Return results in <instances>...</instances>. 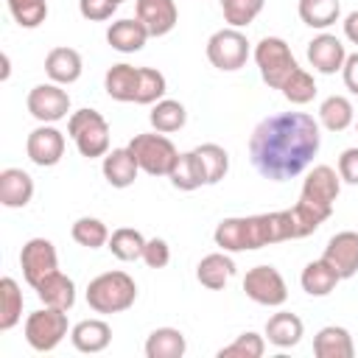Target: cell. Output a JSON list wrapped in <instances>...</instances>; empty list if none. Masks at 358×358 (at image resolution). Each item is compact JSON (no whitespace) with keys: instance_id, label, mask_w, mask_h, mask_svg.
Here are the masks:
<instances>
[{"instance_id":"obj_22","label":"cell","mask_w":358,"mask_h":358,"mask_svg":"<svg viewBox=\"0 0 358 358\" xmlns=\"http://www.w3.org/2000/svg\"><path fill=\"white\" fill-rule=\"evenodd\" d=\"M137 78H140V67H131L126 62L120 64H112L103 76V90L112 101H120V103H134L137 98Z\"/></svg>"},{"instance_id":"obj_36","label":"cell","mask_w":358,"mask_h":358,"mask_svg":"<svg viewBox=\"0 0 358 358\" xmlns=\"http://www.w3.org/2000/svg\"><path fill=\"white\" fill-rule=\"evenodd\" d=\"M70 235H73V241H76L78 246H84V249H101V246L109 243V229H106V224H103L101 218H92V215L76 218L73 227H70Z\"/></svg>"},{"instance_id":"obj_28","label":"cell","mask_w":358,"mask_h":358,"mask_svg":"<svg viewBox=\"0 0 358 358\" xmlns=\"http://www.w3.org/2000/svg\"><path fill=\"white\" fill-rule=\"evenodd\" d=\"M185 350V333L176 327H157L145 338V358H182Z\"/></svg>"},{"instance_id":"obj_19","label":"cell","mask_w":358,"mask_h":358,"mask_svg":"<svg viewBox=\"0 0 358 358\" xmlns=\"http://www.w3.org/2000/svg\"><path fill=\"white\" fill-rule=\"evenodd\" d=\"M81 70H84V64H81V56H78V50H73V48H53V50H48V56H45V73H48V78L53 81V84H76L78 78H81Z\"/></svg>"},{"instance_id":"obj_41","label":"cell","mask_w":358,"mask_h":358,"mask_svg":"<svg viewBox=\"0 0 358 358\" xmlns=\"http://www.w3.org/2000/svg\"><path fill=\"white\" fill-rule=\"evenodd\" d=\"M263 352H266V338L260 333H255V330H246L232 344L221 347L218 358H260Z\"/></svg>"},{"instance_id":"obj_26","label":"cell","mask_w":358,"mask_h":358,"mask_svg":"<svg viewBox=\"0 0 358 358\" xmlns=\"http://www.w3.org/2000/svg\"><path fill=\"white\" fill-rule=\"evenodd\" d=\"M341 282V277L336 274V268L327 263V260H310L302 274H299V285L308 296H327L336 291V285Z\"/></svg>"},{"instance_id":"obj_1","label":"cell","mask_w":358,"mask_h":358,"mask_svg":"<svg viewBox=\"0 0 358 358\" xmlns=\"http://www.w3.org/2000/svg\"><path fill=\"white\" fill-rule=\"evenodd\" d=\"M319 120L308 112H277L263 117L249 137V159L268 182L299 176L319 154Z\"/></svg>"},{"instance_id":"obj_40","label":"cell","mask_w":358,"mask_h":358,"mask_svg":"<svg viewBox=\"0 0 358 358\" xmlns=\"http://www.w3.org/2000/svg\"><path fill=\"white\" fill-rule=\"evenodd\" d=\"M8 14L20 28H36L48 17V3L45 0H6Z\"/></svg>"},{"instance_id":"obj_46","label":"cell","mask_w":358,"mask_h":358,"mask_svg":"<svg viewBox=\"0 0 358 358\" xmlns=\"http://www.w3.org/2000/svg\"><path fill=\"white\" fill-rule=\"evenodd\" d=\"M344 36H347L352 45H358V11H350V14L344 17Z\"/></svg>"},{"instance_id":"obj_35","label":"cell","mask_w":358,"mask_h":358,"mask_svg":"<svg viewBox=\"0 0 358 358\" xmlns=\"http://www.w3.org/2000/svg\"><path fill=\"white\" fill-rule=\"evenodd\" d=\"M193 151H196L199 159H201L207 185H218V182L227 176V171H229V154H227V148L218 145V143H201V145H196Z\"/></svg>"},{"instance_id":"obj_16","label":"cell","mask_w":358,"mask_h":358,"mask_svg":"<svg viewBox=\"0 0 358 358\" xmlns=\"http://www.w3.org/2000/svg\"><path fill=\"white\" fill-rule=\"evenodd\" d=\"M134 11H137V20L148 28L151 36L171 34L176 20H179V11H176L173 0H134Z\"/></svg>"},{"instance_id":"obj_39","label":"cell","mask_w":358,"mask_h":358,"mask_svg":"<svg viewBox=\"0 0 358 358\" xmlns=\"http://www.w3.org/2000/svg\"><path fill=\"white\" fill-rule=\"evenodd\" d=\"M165 90H168L165 76H162L157 67H140V78H137V98H134V103L154 106L157 101H162Z\"/></svg>"},{"instance_id":"obj_45","label":"cell","mask_w":358,"mask_h":358,"mask_svg":"<svg viewBox=\"0 0 358 358\" xmlns=\"http://www.w3.org/2000/svg\"><path fill=\"white\" fill-rule=\"evenodd\" d=\"M341 78H344V87L352 95H358V53H350L347 56V62L341 67Z\"/></svg>"},{"instance_id":"obj_38","label":"cell","mask_w":358,"mask_h":358,"mask_svg":"<svg viewBox=\"0 0 358 358\" xmlns=\"http://www.w3.org/2000/svg\"><path fill=\"white\" fill-rule=\"evenodd\" d=\"M266 0H221V14L229 28H246L257 20Z\"/></svg>"},{"instance_id":"obj_37","label":"cell","mask_w":358,"mask_h":358,"mask_svg":"<svg viewBox=\"0 0 358 358\" xmlns=\"http://www.w3.org/2000/svg\"><path fill=\"white\" fill-rule=\"evenodd\" d=\"M280 92H282V98H285L288 103L305 106V103H310V101L316 98V81H313V76H310L305 67H296V70L282 81Z\"/></svg>"},{"instance_id":"obj_2","label":"cell","mask_w":358,"mask_h":358,"mask_svg":"<svg viewBox=\"0 0 358 358\" xmlns=\"http://www.w3.org/2000/svg\"><path fill=\"white\" fill-rule=\"evenodd\" d=\"M296 238H305V232L294 215V207L260 215H232L218 221L213 232V241L215 246H221V252H252Z\"/></svg>"},{"instance_id":"obj_12","label":"cell","mask_w":358,"mask_h":358,"mask_svg":"<svg viewBox=\"0 0 358 358\" xmlns=\"http://www.w3.org/2000/svg\"><path fill=\"white\" fill-rule=\"evenodd\" d=\"M25 154L34 165L53 168L64 157V134L53 123H39L25 140Z\"/></svg>"},{"instance_id":"obj_13","label":"cell","mask_w":358,"mask_h":358,"mask_svg":"<svg viewBox=\"0 0 358 358\" xmlns=\"http://www.w3.org/2000/svg\"><path fill=\"white\" fill-rule=\"evenodd\" d=\"M338 193H341V176H338V171L330 168V165H316V168H310L308 176L302 179L299 199L333 210Z\"/></svg>"},{"instance_id":"obj_21","label":"cell","mask_w":358,"mask_h":358,"mask_svg":"<svg viewBox=\"0 0 358 358\" xmlns=\"http://www.w3.org/2000/svg\"><path fill=\"white\" fill-rule=\"evenodd\" d=\"M70 341L78 352H103L112 341V327L103 319H84L78 324H73L70 330Z\"/></svg>"},{"instance_id":"obj_34","label":"cell","mask_w":358,"mask_h":358,"mask_svg":"<svg viewBox=\"0 0 358 358\" xmlns=\"http://www.w3.org/2000/svg\"><path fill=\"white\" fill-rule=\"evenodd\" d=\"M22 319V291L14 277L0 280V330H11Z\"/></svg>"},{"instance_id":"obj_6","label":"cell","mask_w":358,"mask_h":358,"mask_svg":"<svg viewBox=\"0 0 358 358\" xmlns=\"http://www.w3.org/2000/svg\"><path fill=\"white\" fill-rule=\"evenodd\" d=\"M252 56H255V64L260 70V78L271 90H280L282 81L299 67L296 59H294V53H291V48H288V42L280 39V36H263L255 45Z\"/></svg>"},{"instance_id":"obj_5","label":"cell","mask_w":358,"mask_h":358,"mask_svg":"<svg viewBox=\"0 0 358 358\" xmlns=\"http://www.w3.org/2000/svg\"><path fill=\"white\" fill-rule=\"evenodd\" d=\"M129 151L134 154L137 165L148 176H168L179 151L176 145L162 134V131H148V134H134L129 140Z\"/></svg>"},{"instance_id":"obj_27","label":"cell","mask_w":358,"mask_h":358,"mask_svg":"<svg viewBox=\"0 0 358 358\" xmlns=\"http://www.w3.org/2000/svg\"><path fill=\"white\" fill-rule=\"evenodd\" d=\"M302 333H305L302 319L288 310H280V313L268 316V322H266V338H268V344H274L280 350L296 347L302 341Z\"/></svg>"},{"instance_id":"obj_29","label":"cell","mask_w":358,"mask_h":358,"mask_svg":"<svg viewBox=\"0 0 358 358\" xmlns=\"http://www.w3.org/2000/svg\"><path fill=\"white\" fill-rule=\"evenodd\" d=\"M171 185L176 190H196L201 185H207V176H204V168H201V159L196 151H182L168 173Z\"/></svg>"},{"instance_id":"obj_10","label":"cell","mask_w":358,"mask_h":358,"mask_svg":"<svg viewBox=\"0 0 358 358\" xmlns=\"http://www.w3.org/2000/svg\"><path fill=\"white\" fill-rule=\"evenodd\" d=\"M20 268L22 277L31 288H36L45 277H50L53 271H59V255L56 246L48 238H31L22 243L20 249Z\"/></svg>"},{"instance_id":"obj_31","label":"cell","mask_w":358,"mask_h":358,"mask_svg":"<svg viewBox=\"0 0 358 358\" xmlns=\"http://www.w3.org/2000/svg\"><path fill=\"white\" fill-rule=\"evenodd\" d=\"M296 11H299V20L308 28L324 31L341 17V3L338 0H299Z\"/></svg>"},{"instance_id":"obj_4","label":"cell","mask_w":358,"mask_h":358,"mask_svg":"<svg viewBox=\"0 0 358 358\" xmlns=\"http://www.w3.org/2000/svg\"><path fill=\"white\" fill-rule=\"evenodd\" d=\"M67 134L76 143L78 154L87 159L106 157L109 151V123L95 109H78L67 117Z\"/></svg>"},{"instance_id":"obj_47","label":"cell","mask_w":358,"mask_h":358,"mask_svg":"<svg viewBox=\"0 0 358 358\" xmlns=\"http://www.w3.org/2000/svg\"><path fill=\"white\" fill-rule=\"evenodd\" d=\"M8 78V53H3V81Z\"/></svg>"},{"instance_id":"obj_9","label":"cell","mask_w":358,"mask_h":358,"mask_svg":"<svg viewBox=\"0 0 358 358\" xmlns=\"http://www.w3.org/2000/svg\"><path fill=\"white\" fill-rule=\"evenodd\" d=\"M243 291L252 302L266 305V308H280L288 299V285L282 280V274L274 266H255L246 271L243 277Z\"/></svg>"},{"instance_id":"obj_8","label":"cell","mask_w":358,"mask_h":358,"mask_svg":"<svg viewBox=\"0 0 358 358\" xmlns=\"http://www.w3.org/2000/svg\"><path fill=\"white\" fill-rule=\"evenodd\" d=\"M252 56L249 39L241 28H221L207 39V59L221 73H235Z\"/></svg>"},{"instance_id":"obj_3","label":"cell","mask_w":358,"mask_h":358,"mask_svg":"<svg viewBox=\"0 0 358 358\" xmlns=\"http://www.w3.org/2000/svg\"><path fill=\"white\" fill-rule=\"evenodd\" d=\"M137 299V282L126 271H103L87 285V305L95 313H123Z\"/></svg>"},{"instance_id":"obj_44","label":"cell","mask_w":358,"mask_h":358,"mask_svg":"<svg viewBox=\"0 0 358 358\" xmlns=\"http://www.w3.org/2000/svg\"><path fill=\"white\" fill-rule=\"evenodd\" d=\"M338 176L347 185H358V148H344L338 157Z\"/></svg>"},{"instance_id":"obj_32","label":"cell","mask_w":358,"mask_h":358,"mask_svg":"<svg viewBox=\"0 0 358 358\" xmlns=\"http://www.w3.org/2000/svg\"><path fill=\"white\" fill-rule=\"evenodd\" d=\"M148 120H151L154 131L173 134V131H179V129L187 123V109H185L179 101H173V98H162V101H157V103L151 106Z\"/></svg>"},{"instance_id":"obj_14","label":"cell","mask_w":358,"mask_h":358,"mask_svg":"<svg viewBox=\"0 0 358 358\" xmlns=\"http://www.w3.org/2000/svg\"><path fill=\"white\" fill-rule=\"evenodd\" d=\"M308 62H310V67H313L316 73L333 76V73H338V70L344 67V62H347V48H344V42H341L338 36H333V34H319V36H313V39L308 42Z\"/></svg>"},{"instance_id":"obj_42","label":"cell","mask_w":358,"mask_h":358,"mask_svg":"<svg viewBox=\"0 0 358 358\" xmlns=\"http://www.w3.org/2000/svg\"><path fill=\"white\" fill-rule=\"evenodd\" d=\"M143 263H145L148 268H165V266L171 263V246H168V241H162V238L145 241Z\"/></svg>"},{"instance_id":"obj_18","label":"cell","mask_w":358,"mask_h":358,"mask_svg":"<svg viewBox=\"0 0 358 358\" xmlns=\"http://www.w3.org/2000/svg\"><path fill=\"white\" fill-rule=\"evenodd\" d=\"M34 199V179L22 168L0 171V204L8 210H20Z\"/></svg>"},{"instance_id":"obj_24","label":"cell","mask_w":358,"mask_h":358,"mask_svg":"<svg viewBox=\"0 0 358 358\" xmlns=\"http://www.w3.org/2000/svg\"><path fill=\"white\" fill-rule=\"evenodd\" d=\"M313 352L319 358H352L355 344H352V336L347 327L327 324L313 336Z\"/></svg>"},{"instance_id":"obj_17","label":"cell","mask_w":358,"mask_h":358,"mask_svg":"<svg viewBox=\"0 0 358 358\" xmlns=\"http://www.w3.org/2000/svg\"><path fill=\"white\" fill-rule=\"evenodd\" d=\"M148 28L134 17H126V20H117V22H112L109 28H106V42H109V48L112 50H117V53H137V50H143L145 48V42H148Z\"/></svg>"},{"instance_id":"obj_48","label":"cell","mask_w":358,"mask_h":358,"mask_svg":"<svg viewBox=\"0 0 358 358\" xmlns=\"http://www.w3.org/2000/svg\"><path fill=\"white\" fill-rule=\"evenodd\" d=\"M115 3H117V6H120V3H123V0H115Z\"/></svg>"},{"instance_id":"obj_43","label":"cell","mask_w":358,"mask_h":358,"mask_svg":"<svg viewBox=\"0 0 358 358\" xmlns=\"http://www.w3.org/2000/svg\"><path fill=\"white\" fill-rule=\"evenodd\" d=\"M78 11L90 22H103L117 11V3L115 0H78Z\"/></svg>"},{"instance_id":"obj_7","label":"cell","mask_w":358,"mask_h":358,"mask_svg":"<svg viewBox=\"0 0 358 358\" xmlns=\"http://www.w3.org/2000/svg\"><path fill=\"white\" fill-rule=\"evenodd\" d=\"M67 336V310L59 308H39L31 310L25 319V341L31 350L36 352H50L62 344V338Z\"/></svg>"},{"instance_id":"obj_11","label":"cell","mask_w":358,"mask_h":358,"mask_svg":"<svg viewBox=\"0 0 358 358\" xmlns=\"http://www.w3.org/2000/svg\"><path fill=\"white\" fill-rule=\"evenodd\" d=\"M25 106H28L31 117H36L39 123H59L70 112V95H67V90H62V84L48 81V84H36L28 92Z\"/></svg>"},{"instance_id":"obj_33","label":"cell","mask_w":358,"mask_h":358,"mask_svg":"<svg viewBox=\"0 0 358 358\" xmlns=\"http://www.w3.org/2000/svg\"><path fill=\"white\" fill-rule=\"evenodd\" d=\"M109 252L123 260V263H131V260H143V249H145V238L140 229L134 227H120L109 235Z\"/></svg>"},{"instance_id":"obj_23","label":"cell","mask_w":358,"mask_h":358,"mask_svg":"<svg viewBox=\"0 0 358 358\" xmlns=\"http://www.w3.org/2000/svg\"><path fill=\"white\" fill-rule=\"evenodd\" d=\"M34 291H36L39 302L48 305V308L70 310L76 305V282L67 274H62V271H53L50 277H45Z\"/></svg>"},{"instance_id":"obj_15","label":"cell","mask_w":358,"mask_h":358,"mask_svg":"<svg viewBox=\"0 0 358 358\" xmlns=\"http://www.w3.org/2000/svg\"><path fill=\"white\" fill-rule=\"evenodd\" d=\"M322 260H327L341 280H350L358 271V232H352V229L336 232L327 241Z\"/></svg>"},{"instance_id":"obj_25","label":"cell","mask_w":358,"mask_h":358,"mask_svg":"<svg viewBox=\"0 0 358 358\" xmlns=\"http://www.w3.org/2000/svg\"><path fill=\"white\" fill-rule=\"evenodd\" d=\"M232 274H235V263L227 252H213L201 257L196 266V280L210 291H221L232 280Z\"/></svg>"},{"instance_id":"obj_30","label":"cell","mask_w":358,"mask_h":358,"mask_svg":"<svg viewBox=\"0 0 358 358\" xmlns=\"http://www.w3.org/2000/svg\"><path fill=\"white\" fill-rule=\"evenodd\" d=\"M355 120V109L350 103V98L344 95H330L319 103V123L327 129V131H344L350 129Z\"/></svg>"},{"instance_id":"obj_20","label":"cell","mask_w":358,"mask_h":358,"mask_svg":"<svg viewBox=\"0 0 358 358\" xmlns=\"http://www.w3.org/2000/svg\"><path fill=\"white\" fill-rule=\"evenodd\" d=\"M101 171H103V179H106L112 187L123 190V187L134 185V179H137V173H140V165H137L134 154H131L129 145H126V148H112V151H106Z\"/></svg>"}]
</instances>
